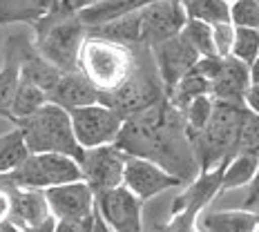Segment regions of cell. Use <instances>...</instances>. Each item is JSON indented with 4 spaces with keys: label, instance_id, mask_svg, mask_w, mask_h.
<instances>
[{
    "label": "cell",
    "instance_id": "obj_1",
    "mask_svg": "<svg viewBox=\"0 0 259 232\" xmlns=\"http://www.w3.org/2000/svg\"><path fill=\"white\" fill-rule=\"evenodd\" d=\"M116 143L127 154L159 163L186 185L201 174L186 112L172 105L170 99L127 116Z\"/></svg>",
    "mask_w": 259,
    "mask_h": 232
},
{
    "label": "cell",
    "instance_id": "obj_2",
    "mask_svg": "<svg viewBox=\"0 0 259 232\" xmlns=\"http://www.w3.org/2000/svg\"><path fill=\"white\" fill-rule=\"evenodd\" d=\"M34 27V45L54 67L61 72H76L80 47L90 34V27L80 18V12L67 9L58 0Z\"/></svg>",
    "mask_w": 259,
    "mask_h": 232
},
{
    "label": "cell",
    "instance_id": "obj_3",
    "mask_svg": "<svg viewBox=\"0 0 259 232\" xmlns=\"http://www.w3.org/2000/svg\"><path fill=\"white\" fill-rule=\"evenodd\" d=\"M248 114L250 110L246 105L217 101L208 125L201 132L190 134L201 172L226 165L235 154L241 152V134H244Z\"/></svg>",
    "mask_w": 259,
    "mask_h": 232
},
{
    "label": "cell",
    "instance_id": "obj_4",
    "mask_svg": "<svg viewBox=\"0 0 259 232\" xmlns=\"http://www.w3.org/2000/svg\"><path fill=\"white\" fill-rule=\"evenodd\" d=\"M137 52L134 47L114 42L96 34H88L78 56V72L94 85L101 94H112L121 87L134 72Z\"/></svg>",
    "mask_w": 259,
    "mask_h": 232
},
{
    "label": "cell",
    "instance_id": "obj_5",
    "mask_svg": "<svg viewBox=\"0 0 259 232\" xmlns=\"http://www.w3.org/2000/svg\"><path fill=\"white\" fill-rule=\"evenodd\" d=\"M134 52H137V65H134V72L130 74V78L112 94H101V103L110 105L123 118L139 114V112L168 99V89L163 85L159 67H156L152 47L134 45Z\"/></svg>",
    "mask_w": 259,
    "mask_h": 232
},
{
    "label": "cell",
    "instance_id": "obj_6",
    "mask_svg": "<svg viewBox=\"0 0 259 232\" xmlns=\"http://www.w3.org/2000/svg\"><path fill=\"white\" fill-rule=\"evenodd\" d=\"M25 134V141L31 152H56L67 154L80 163L85 148L78 143L74 132L72 114L56 103H47L36 114L16 123Z\"/></svg>",
    "mask_w": 259,
    "mask_h": 232
},
{
    "label": "cell",
    "instance_id": "obj_7",
    "mask_svg": "<svg viewBox=\"0 0 259 232\" xmlns=\"http://www.w3.org/2000/svg\"><path fill=\"white\" fill-rule=\"evenodd\" d=\"M224 168L226 165H219L214 170L201 172L192 183H188L186 190L175 199L170 219L159 225V232H199V217L203 214V208L219 192H224Z\"/></svg>",
    "mask_w": 259,
    "mask_h": 232
},
{
    "label": "cell",
    "instance_id": "obj_8",
    "mask_svg": "<svg viewBox=\"0 0 259 232\" xmlns=\"http://www.w3.org/2000/svg\"><path fill=\"white\" fill-rule=\"evenodd\" d=\"M0 176H7L18 188H31V190H50L63 183L85 181L78 161L56 152H31L18 170Z\"/></svg>",
    "mask_w": 259,
    "mask_h": 232
},
{
    "label": "cell",
    "instance_id": "obj_9",
    "mask_svg": "<svg viewBox=\"0 0 259 232\" xmlns=\"http://www.w3.org/2000/svg\"><path fill=\"white\" fill-rule=\"evenodd\" d=\"M69 114H72L76 138L85 150L116 143L118 134L123 129V123H125V118L116 110H112L110 105L101 103V101L85 107H76Z\"/></svg>",
    "mask_w": 259,
    "mask_h": 232
},
{
    "label": "cell",
    "instance_id": "obj_10",
    "mask_svg": "<svg viewBox=\"0 0 259 232\" xmlns=\"http://www.w3.org/2000/svg\"><path fill=\"white\" fill-rule=\"evenodd\" d=\"M125 163L127 152L118 148V143H110L85 150L83 159H80V170H83V176L92 185V190L101 192L123 185Z\"/></svg>",
    "mask_w": 259,
    "mask_h": 232
},
{
    "label": "cell",
    "instance_id": "obj_11",
    "mask_svg": "<svg viewBox=\"0 0 259 232\" xmlns=\"http://www.w3.org/2000/svg\"><path fill=\"white\" fill-rule=\"evenodd\" d=\"M96 210L114 232H143V199L125 185L96 192Z\"/></svg>",
    "mask_w": 259,
    "mask_h": 232
},
{
    "label": "cell",
    "instance_id": "obj_12",
    "mask_svg": "<svg viewBox=\"0 0 259 232\" xmlns=\"http://www.w3.org/2000/svg\"><path fill=\"white\" fill-rule=\"evenodd\" d=\"M188 23V12L183 0H156L141 9V40L154 47L179 36Z\"/></svg>",
    "mask_w": 259,
    "mask_h": 232
},
{
    "label": "cell",
    "instance_id": "obj_13",
    "mask_svg": "<svg viewBox=\"0 0 259 232\" xmlns=\"http://www.w3.org/2000/svg\"><path fill=\"white\" fill-rule=\"evenodd\" d=\"M123 185L130 188L139 199L148 201V199L170 190V188H183L186 183H183L179 176L172 174V172H168L165 168H161L159 163H154V161L143 159V156L127 154Z\"/></svg>",
    "mask_w": 259,
    "mask_h": 232
},
{
    "label": "cell",
    "instance_id": "obj_14",
    "mask_svg": "<svg viewBox=\"0 0 259 232\" xmlns=\"http://www.w3.org/2000/svg\"><path fill=\"white\" fill-rule=\"evenodd\" d=\"M152 54H154L156 67H159V74L163 78L168 94L188 72H192L197 67L199 58H201V54L190 45V40L183 36V31L179 36H175V38L154 45Z\"/></svg>",
    "mask_w": 259,
    "mask_h": 232
},
{
    "label": "cell",
    "instance_id": "obj_15",
    "mask_svg": "<svg viewBox=\"0 0 259 232\" xmlns=\"http://www.w3.org/2000/svg\"><path fill=\"white\" fill-rule=\"evenodd\" d=\"M52 214L61 221H83L96 212V192L88 181L63 183L45 190Z\"/></svg>",
    "mask_w": 259,
    "mask_h": 232
},
{
    "label": "cell",
    "instance_id": "obj_16",
    "mask_svg": "<svg viewBox=\"0 0 259 232\" xmlns=\"http://www.w3.org/2000/svg\"><path fill=\"white\" fill-rule=\"evenodd\" d=\"M31 38L23 31L7 36L3 45V65H0V116L12 121V103L16 89L23 78V58Z\"/></svg>",
    "mask_w": 259,
    "mask_h": 232
},
{
    "label": "cell",
    "instance_id": "obj_17",
    "mask_svg": "<svg viewBox=\"0 0 259 232\" xmlns=\"http://www.w3.org/2000/svg\"><path fill=\"white\" fill-rule=\"evenodd\" d=\"M3 179L7 181L9 192H12V217H9V221L20 232L34 228V225H38L45 219L52 217V208H50V201H47L45 190L18 188L7 176H3Z\"/></svg>",
    "mask_w": 259,
    "mask_h": 232
},
{
    "label": "cell",
    "instance_id": "obj_18",
    "mask_svg": "<svg viewBox=\"0 0 259 232\" xmlns=\"http://www.w3.org/2000/svg\"><path fill=\"white\" fill-rule=\"evenodd\" d=\"M250 65L235 56H226L224 69L210 83V94H212L214 101L246 105V91L250 87Z\"/></svg>",
    "mask_w": 259,
    "mask_h": 232
},
{
    "label": "cell",
    "instance_id": "obj_19",
    "mask_svg": "<svg viewBox=\"0 0 259 232\" xmlns=\"http://www.w3.org/2000/svg\"><path fill=\"white\" fill-rule=\"evenodd\" d=\"M101 101V91L83 76V72H63L58 83L50 91V103L65 107L67 112Z\"/></svg>",
    "mask_w": 259,
    "mask_h": 232
},
{
    "label": "cell",
    "instance_id": "obj_20",
    "mask_svg": "<svg viewBox=\"0 0 259 232\" xmlns=\"http://www.w3.org/2000/svg\"><path fill=\"white\" fill-rule=\"evenodd\" d=\"M259 228V212L252 210H219L199 217V232H255Z\"/></svg>",
    "mask_w": 259,
    "mask_h": 232
},
{
    "label": "cell",
    "instance_id": "obj_21",
    "mask_svg": "<svg viewBox=\"0 0 259 232\" xmlns=\"http://www.w3.org/2000/svg\"><path fill=\"white\" fill-rule=\"evenodd\" d=\"M152 3H156V0H99V3L80 9V18H83L85 25L92 29V27H99L103 23L121 18V16L134 14Z\"/></svg>",
    "mask_w": 259,
    "mask_h": 232
},
{
    "label": "cell",
    "instance_id": "obj_22",
    "mask_svg": "<svg viewBox=\"0 0 259 232\" xmlns=\"http://www.w3.org/2000/svg\"><path fill=\"white\" fill-rule=\"evenodd\" d=\"M58 0H0V27L3 25H34L54 9Z\"/></svg>",
    "mask_w": 259,
    "mask_h": 232
},
{
    "label": "cell",
    "instance_id": "obj_23",
    "mask_svg": "<svg viewBox=\"0 0 259 232\" xmlns=\"http://www.w3.org/2000/svg\"><path fill=\"white\" fill-rule=\"evenodd\" d=\"M90 34L103 36V38H110L114 42H123V45H143L141 40V9L134 14L121 16L116 20H110V23H103L99 27H92Z\"/></svg>",
    "mask_w": 259,
    "mask_h": 232
},
{
    "label": "cell",
    "instance_id": "obj_24",
    "mask_svg": "<svg viewBox=\"0 0 259 232\" xmlns=\"http://www.w3.org/2000/svg\"><path fill=\"white\" fill-rule=\"evenodd\" d=\"M257 170H259V154L255 152L235 154L224 168V179H221L224 192L250 185L252 179L257 176Z\"/></svg>",
    "mask_w": 259,
    "mask_h": 232
},
{
    "label": "cell",
    "instance_id": "obj_25",
    "mask_svg": "<svg viewBox=\"0 0 259 232\" xmlns=\"http://www.w3.org/2000/svg\"><path fill=\"white\" fill-rule=\"evenodd\" d=\"M31 154L29 145L25 141L23 129L16 125L9 132L0 134V174H9V172L18 170Z\"/></svg>",
    "mask_w": 259,
    "mask_h": 232
},
{
    "label": "cell",
    "instance_id": "obj_26",
    "mask_svg": "<svg viewBox=\"0 0 259 232\" xmlns=\"http://www.w3.org/2000/svg\"><path fill=\"white\" fill-rule=\"evenodd\" d=\"M50 103V96L47 91L40 87V85L31 83L27 78H20V85L16 89V96H14V103H12V121L18 123L23 118L36 114L40 107H45Z\"/></svg>",
    "mask_w": 259,
    "mask_h": 232
},
{
    "label": "cell",
    "instance_id": "obj_27",
    "mask_svg": "<svg viewBox=\"0 0 259 232\" xmlns=\"http://www.w3.org/2000/svg\"><path fill=\"white\" fill-rule=\"evenodd\" d=\"M203 94H210V80L203 76V74H199L197 69H192V72H188L186 76L172 87L168 99L172 105H177L179 110L186 112L190 101H194L197 96H203Z\"/></svg>",
    "mask_w": 259,
    "mask_h": 232
},
{
    "label": "cell",
    "instance_id": "obj_28",
    "mask_svg": "<svg viewBox=\"0 0 259 232\" xmlns=\"http://www.w3.org/2000/svg\"><path fill=\"white\" fill-rule=\"evenodd\" d=\"M188 18L201 20L208 25L230 23V3L228 0H183Z\"/></svg>",
    "mask_w": 259,
    "mask_h": 232
},
{
    "label": "cell",
    "instance_id": "obj_29",
    "mask_svg": "<svg viewBox=\"0 0 259 232\" xmlns=\"http://www.w3.org/2000/svg\"><path fill=\"white\" fill-rule=\"evenodd\" d=\"M183 36L190 40V45L201 54V56H212V54H217L214 36H212V25L201 23V20H194V18H188L186 27H183Z\"/></svg>",
    "mask_w": 259,
    "mask_h": 232
},
{
    "label": "cell",
    "instance_id": "obj_30",
    "mask_svg": "<svg viewBox=\"0 0 259 232\" xmlns=\"http://www.w3.org/2000/svg\"><path fill=\"white\" fill-rule=\"evenodd\" d=\"M214 105H217V101L212 99V94H203V96H197L194 101H190V105L186 107V118H188V129H190V134L201 132V129L208 125V121L214 114Z\"/></svg>",
    "mask_w": 259,
    "mask_h": 232
},
{
    "label": "cell",
    "instance_id": "obj_31",
    "mask_svg": "<svg viewBox=\"0 0 259 232\" xmlns=\"http://www.w3.org/2000/svg\"><path fill=\"white\" fill-rule=\"evenodd\" d=\"M230 56L239 58L248 65H252L259 58V29L250 27H237L235 31V45Z\"/></svg>",
    "mask_w": 259,
    "mask_h": 232
},
{
    "label": "cell",
    "instance_id": "obj_32",
    "mask_svg": "<svg viewBox=\"0 0 259 232\" xmlns=\"http://www.w3.org/2000/svg\"><path fill=\"white\" fill-rule=\"evenodd\" d=\"M230 23L235 27L259 29V0H235V3H230Z\"/></svg>",
    "mask_w": 259,
    "mask_h": 232
},
{
    "label": "cell",
    "instance_id": "obj_33",
    "mask_svg": "<svg viewBox=\"0 0 259 232\" xmlns=\"http://www.w3.org/2000/svg\"><path fill=\"white\" fill-rule=\"evenodd\" d=\"M235 31L237 27L233 23H219L212 25V36H214V47H217L219 56H230L235 45Z\"/></svg>",
    "mask_w": 259,
    "mask_h": 232
},
{
    "label": "cell",
    "instance_id": "obj_34",
    "mask_svg": "<svg viewBox=\"0 0 259 232\" xmlns=\"http://www.w3.org/2000/svg\"><path fill=\"white\" fill-rule=\"evenodd\" d=\"M241 152L259 154V114L250 112L246 118L244 134H241Z\"/></svg>",
    "mask_w": 259,
    "mask_h": 232
},
{
    "label": "cell",
    "instance_id": "obj_35",
    "mask_svg": "<svg viewBox=\"0 0 259 232\" xmlns=\"http://www.w3.org/2000/svg\"><path fill=\"white\" fill-rule=\"evenodd\" d=\"M224 63H226V56H219V54H212V56H201L197 63V72L203 74L210 83L219 76V72L224 69Z\"/></svg>",
    "mask_w": 259,
    "mask_h": 232
},
{
    "label": "cell",
    "instance_id": "obj_36",
    "mask_svg": "<svg viewBox=\"0 0 259 232\" xmlns=\"http://www.w3.org/2000/svg\"><path fill=\"white\" fill-rule=\"evenodd\" d=\"M12 217V192H9L7 181L0 176V223L9 221Z\"/></svg>",
    "mask_w": 259,
    "mask_h": 232
},
{
    "label": "cell",
    "instance_id": "obj_37",
    "mask_svg": "<svg viewBox=\"0 0 259 232\" xmlns=\"http://www.w3.org/2000/svg\"><path fill=\"white\" fill-rule=\"evenodd\" d=\"M246 107L250 112L259 114V83H250V87L246 91Z\"/></svg>",
    "mask_w": 259,
    "mask_h": 232
},
{
    "label": "cell",
    "instance_id": "obj_38",
    "mask_svg": "<svg viewBox=\"0 0 259 232\" xmlns=\"http://www.w3.org/2000/svg\"><path fill=\"white\" fill-rule=\"evenodd\" d=\"M56 223H58V219L52 214L50 219H45L42 223L34 225V228H29V230H25V232H56Z\"/></svg>",
    "mask_w": 259,
    "mask_h": 232
},
{
    "label": "cell",
    "instance_id": "obj_39",
    "mask_svg": "<svg viewBox=\"0 0 259 232\" xmlns=\"http://www.w3.org/2000/svg\"><path fill=\"white\" fill-rule=\"evenodd\" d=\"M94 3H99V0H61V5H65L67 9H76V12L90 7V5H94Z\"/></svg>",
    "mask_w": 259,
    "mask_h": 232
},
{
    "label": "cell",
    "instance_id": "obj_40",
    "mask_svg": "<svg viewBox=\"0 0 259 232\" xmlns=\"http://www.w3.org/2000/svg\"><path fill=\"white\" fill-rule=\"evenodd\" d=\"M244 208L259 212V192H248V197L244 199Z\"/></svg>",
    "mask_w": 259,
    "mask_h": 232
},
{
    "label": "cell",
    "instance_id": "obj_41",
    "mask_svg": "<svg viewBox=\"0 0 259 232\" xmlns=\"http://www.w3.org/2000/svg\"><path fill=\"white\" fill-rule=\"evenodd\" d=\"M250 78H252V83H259V58L250 65Z\"/></svg>",
    "mask_w": 259,
    "mask_h": 232
},
{
    "label": "cell",
    "instance_id": "obj_42",
    "mask_svg": "<svg viewBox=\"0 0 259 232\" xmlns=\"http://www.w3.org/2000/svg\"><path fill=\"white\" fill-rule=\"evenodd\" d=\"M0 232H20V230L16 228L12 221H3V223H0Z\"/></svg>",
    "mask_w": 259,
    "mask_h": 232
},
{
    "label": "cell",
    "instance_id": "obj_43",
    "mask_svg": "<svg viewBox=\"0 0 259 232\" xmlns=\"http://www.w3.org/2000/svg\"><path fill=\"white\" fill-rule=\"evenodd\" d=\"M248 192H259V170H257V176L252 179V183L248 185Z\"/></svg>",
    "mask_w": 259,
    "mask_h": 232
},
{
    "label": "cell",
    "instance_id": "obj_44",
    "mask_svg": "<svg viewBox=\"0 0 259 232\" xmlns=\"http://www.w3.org/2000/svg\"><path fill=\"white\" fill-rule=\"evenodd\" d=\"M228 3H235V0H228Z\"/></svg>",
    "mask_w": 259,
    "mask_h": 232
},
{
    "label": "cell",
    "instance_id": "obj_45",
    "mask_svg": "<svg viewBox=\"0 0 259 232\" xmlns=\"http://www.w3.org/2000/svg\"><path fill=\"white\" fill-rule=\"evenodd\" d=\"M255 232H259V228H257V230H255Z\"/></svg>",
    "mask_w": 259,
    "mask_h": 232
}]
</instances>
